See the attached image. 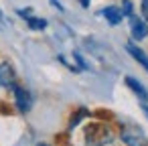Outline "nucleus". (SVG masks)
<instances>
[{
  "label": "nucleus",
  "instance_id": "obj_1",
  "mask_svg": "<svg viewBox=\"0 0 148 146\" xmlns=\"http://www.w3.org/2000/svg\"><path fill=\"white\" fill-rule=\"evenodd\" d=\"M83 140L87 146H108L116 140V132L108 122H89L83 126Z\"/></svg>",
  "mask_w": 148,
  "mask_h": 146
},
{
  "label": "nucleus",
  "instance_id": "obj_2",
  "mask_svg": "<svg viewBox=\"0 0 148 146\" xmlns=\"http://www.w3.org/2000/svg\"><path fill=\"white\" fill-rule=\"evenodd\" d=\"M120 138L126 146H148V138L144 136V132L132 124L120 126Z\"/></svg>",
  "mask_w": 148,
  "mask_h": 146
},
{
  "label": "nucleus",
  "instance_id": "obj_3",
  "mask_svg": "<svg viewBox=\"0 0 148 146\" xmlns=\"http://www.w3.org/2000/svg\"><path fill=\"white\" fill-rule=\"evenodd\" d=\"M12 93H14V108H16V112L18 114H29L33 110V95H31V91L16 83L12 87Z\"/></svg>",
  "mask_w": 148,
  "mask_h": 146
},
{
  "label": "nucleus",
  "instance_id": "obj_4",
  "mask_svg": "<svg viewBox=\"0 0 148 146\" xmlns=\"http://www.w3.org/2000/svg\"><path fill=\"white\" fill-rule=\"evenodd\" d=\"M14 85H16V69L12 67L10 61H2L0 63V87L12 91Z\"/></svg>",
  "mask_w": 148,
  "mask_h": 146
},
{
  "label": "nucleus",
  "instance_id": "obj_5",
  "mask_svg": "<svg viewBox=\"0 0 148 146\" xmlns=\"http://www.w3.org/2000/svg\"><path fill=\"white\" fill-rule=\"evenodd\" d=\"M130 35L134 41H142L148 37V23L142 16H130Z\"/></svg>",
  "mask_w": 148,
  "mask_h": 146
},
{
  "label": "nucleus",
  "instance_id": "obj_6",
  "mask_svg": "<svg viewBox=\"0 0 148 146\" xmlns=\"http://www.w3.org/2000/svg\"><path fill=\"white\" fill-rule=\"evenodd\" d=\"M124 83L132 89V93L142 101V104H148V89L136 79V77H132V75H126V79H124Z\"/></svg>",
  "mask_w": 148,
  "mask_h": 146
},
{
  "label": "nucleus",
  "instance_id": "obj_7",
  "mask_svg": "<svg viewBox=\"0 0 148 146\" xmlns=\"http://www.w3.org/2000/svg\"><path fill=\"white\" fill-rule=\"evenodd\" d=\"M99 14L108 21L110 27H118V25L124 21V16H122V12H120V6H106V8H101Z\"/></svg>",
  "mask_w": 148,
  "mask_h": 146
},
{
  "label": "nucleus",
  "instance_id": "obj_8",
  "mask_svg": "<svg viewBox=\"0 0 148 146\" xmlns=\"http://www.w3.org/2000/svg\"><path fill=\"white\" fill-rule=\"evenodd\" d=\"M89 116H91V112H89L85 106L75 108V110H73V114L69 116V126H67V128H69V130H75V128H77L85 118H89Z\"/></svg>",
  "mask_w": 148,
  "mask_h": 146
},
{
  "label": "nucleus",
  "instance_id": "obj_9",
  "mask_svg": "<svg viewBox=\"0 0 148 146\" xmlns=\"http://www.w3.org/2000/svg\"><path fill=\"white\" fill-rule=\"evenodd\" d=\"M126 51L132 55V59H134L136 63H140V65H142V67L148 71V55H146V53H144V51H142L138 45H134V43H128V45H126Z\"/></svg>",
  "mask_w": 148,
  "mask_h": 146
},
{
  "label": "nucleus",
  "instance_id": "obj_10",
  "mask_svg": "<svg viewBox=\"0 0 148 146\" xmlns=\"http://www.w3.org/2000/svg\"><path fill=\"white\" fill-rule=\"evenodd\" d=\"M27 25H29L31 31H45V29L49 27L47 19H41V16H31V19L27 21Z\"/></svg>",
  "mask_w": 148,
  "mask_h": 146
},
{
  "label": "nucleus",
  "instance_id": "obj_11",
  "mask_svg": "<svg viewBox=\"0 0 148 146\" xmlns=\"http://www.w3.org/2000/svg\"><path fill=\"white\" fill-rule=\"evenodd\" d=\"M120 12H122V16L126 19H130V16H134V2L132 0H122V4H120Z\"/></svg>",
  "mask_w": 148,
  "mask_h": 146
},
{
  "label": "nucleus",
  "instance_id": "obj_12",
  "mask_svg": "<svg viewBox=\"0 0 148 146\" xmlns=\"http://www.w3.org/2000/svg\"><path fill=\"white\" fill-rule=\"evenodd\" d=\"M16 14H18L21 19H25V21H29L31 16H35V10H33L31 6H27V8H16Z\"/></svg>",
  "mask_w": 148,
  "mask_h": 146
},
{
  "label": "nucleus",
  "instance_id": "obj_13",
  "mask_svg": "<svg viewBox=\"0 0 148 146\" xmlns=\"http://www.w3.org/2000/svg\"><path fill=\"white\" fill-rule=\"evenodd\" d=\"M73 59H75V63L79 65V69H89V65H87V61L83 59V55H81L79 51H73Z\"/></svg>",
  "mask_w": 148,
  "mask_h": 146
},
{
  "label": "nucleus",
  "instance_id": "obj_14",
  "mask_svg": "<svg viewBox=\"0 0 148 146\" xmlns=\"http://www.w3.org/2000/svg\"><path fill=\"white\" fill-rule=\"evenodd\" d=\"M140 12H142V19L148 21V0H140Z\"/></svg>",
  "mask_w": 148,
  "mask_h": 146
},
{
  "label": "nucleus",
  "instance_id": "obj_15",
  "mask_svg": "<svg viewBox=\"0 0 148 146\" xmlns=\"http://www.w3.org/2000/svg\"><path fill=\"white\" fill-rule=\"evenodd\" d=\"M49 2H51V4H53V6H55V8L59 10V12H65V6H63V4L59 2V0H49Z\"/></svg>",
  "mask_w": 148,
  "mask_h": 146
},
{
  "label": "nucleus",
  "instance_id": "obj_16",
  "mask_svg": "<svg viewBox=\"0 0 148 146\" xmlns=\"http://www.w3.org/2000/svg\"><path fill=\"white\" fill-rule=\"evenodd\" d=\"M79 4H81L83 8H89V4H91V0H79Z\"/></svg>",
  "mask_w": 148,
  "mask_h": 146
},
{
  "label": "nucleus",
  "instance_id": "obj_17",
  "mask_svg": "<svg viewBox=\"0 0 148 146\" xmlns=\"http://www.w3.org/2000/svg\"><path fill=\"white\" fill-rule=\"evenodd\" d=\"M142 112H144V116L148 118V104H142Z\"/></svg>",
  "mask_w": 148,
  "mask_h": 146
},
{
  "label": "nucleus",
  "instance_id": "obj_18",
  "mask_svg": "<svg viewBox=\"0 0 148 146\" xmlns=\"http://www.w3.org/2000/svg\"><path fill=\"white\" fill-rule=\"evenodd\" d=\"M37 146H49V144H37Z\"/></svg>",
  "mask_w": 148,
  "mask_h": 146
},
{
  "label": "nucleus",
  "instance_id": "obj_19",
  "mask_svg": "<svg viewBox=\"0 0 148 146\" xmlns=\"http://www.w3.org/2000/svg\"><path fill=\"white\" fill-rule=\"evenodd\" d=\"M146 23H148V21H146Z\"/></svg>",
  "mask_w": 148,
  "mask_h": 146
}]
</instances>
